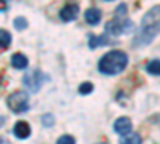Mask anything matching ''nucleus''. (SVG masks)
Wrapping results in <instances>:
<instances>
[{"label": "nucleus", "mask_w": 160, "mask_h": 144, "mask_svg": "<svg viewBox=\"0 0 160 144\" xmlns=\"http://www.w3.org/2000/svg\"><path fill=\"white\" fill-rule=\"evenodd\" d=\"M108 2H111V0H108Z\"/></svg>", "instance_id": "nucleus-24"}, {"label": "nucleus", "mask_w": 160, "mask_h": 144, "mask_svg": "<svg viewBox=\"0 0 160 144\" xmlns=\"http://www.w3.org/2000/svg\"><path fill=\"white\" fill-rule=\"evenodd\" d=\"M13 133H15V136L18 139H28L31 136V127L28 122L24 120H19L15 123V127H13Z\"/></svg>", "instance_id": "nucleus-8"}, {"label": "nucleus", "mask_w": 160, "mask_h": 144, "mask_svg": "<svg viewBox=\"0 0 160 144\" xmlns=\"http://www.w3.org/2000/svg\"><path fill=\"white\" fill-rule=\"evenodd\" d=\"M45 80H47V75H43V72L38 71V69L26 72L24 77H22V83L26 85V88H28L31 93H37V91L42 88V83Z\"/></svg>", "instance_id": "nucleus-4"}, {"label": "nucleus", "mask_w": 160, "mask_h": 144, "mask_svg": "<svg viewBox=\"0 0 160 144\" xmlns=\"http://www.w3.org/2000/svg\"><path fill=\"white\" fill-rule=\"evenodd\" d=\"M98 144H106V142H98Z\"/></svg>", "instance_id": "nucleus-23"}, {"label": "nucleus", "mask_w": 160, "mask_h": 144, "mask_svg": "<svg viewBox=\"0 0 160 144\" xmlns=\"http://www.w3.org/2000/svg\"><path fill=\"white\" fill-rule=\"evenodd\" d=\"M56 144H75V139H74V136H71V135H64V136H61V138L58 139Z\"/></svg>", "instance_id": "nucleus-18"}, {"label": "nucleus", "mask_w": 160, "mask_h": 144, "mask_svg": "<svg viewBox=\"0 0 160 144\" xmlns=\"http://www.w3.org/2000/svg\"><path fill=\"white\" fill-rule=\"evenodd\" d=\"M0 144H10V142H8L5 138H2V136H0Z\"/></svg>", "instance_id": "nucleus-22"}, {"label": "nucleus", "mask_w": 160, "mask_h": 144, "mask_svg": "<svg viewBox=\"0 0 160 144\" xmlns=\"http://www.w3.org/2000/svg\"><path fill=\"white\" fill-rule=\"evenodd\" d=\"M120 144H142V139L138 133H128L120 138Z\"/></svg>", "instance_id": "nucleus-12"}, {"label": "nucleus", "mask_w": 160, "mask_h": 144, "mask_svg": "<svg viewBox=\"0 0 160 144\" xmlns=\"http://www.w3.org/2000/svg\"><path fill=\"white\" fill-rule=\"evenodd\" d=\"M13 24H15V27L18 31H24L26 27H28V21H26V18H22V16H18L15 21H13Z\"/></svg>", "instance_id": "nucleus-17"}, {"label": "nucleus", "mask_w": 160, "mask_h": 144, "mask_svg": "<svg viewBox=\"0 0 160 144\" xmlns=\"http://www.w3.org/2000/svg\"><path fill=\"white\" fill-rule=\"evenodd\" d=\"M11 66L15 67V69H26L29 66V61H28V58H26L22 53H15L11 56Z\"/></svg>", "instance_id": "nucleus-11"}, {"label": "nucleus", "mask_w": 160, "mask_h": 144, "mask_svg": "<svg viewBox=\"0 0 160 144\" xmlns=\"http://www.w3.org/2000/svg\"><path fill=\"white\" fill-rule=\"evenodd\" d=\"M109 43V38H108V34L104 35H95V34H90L88 37V47L91 50H95L98 47H102V45H108Z\"/></svg>", "instance_id": "nucleus-9"}, {"label": "nucleus", "mask_w": 160, "mask_h": 144, "mask_svg": "<svg viewBox=\"0 0 160 144\" xmlns=\"http://www.w3.org/2000/svg\"><path fill=\"white\" fill-rule=\"evenodd\" d=\"M158 31H160V5H155L142 16L139 34L135 37L133 45L136 48L149 45L154 40V37L158 34Z\"/></svg>", "instance_id": "nucleus-1"}, {"label": "nucleus", "mask_w": 160, "mask_h": 144, "mask_svg": "<svg viewBox=\"0 0 160 144\" xmlns=\"http://www.w3.org/2000/svg\"><path fill=\"white\" fill-rule=\"evenodd\" d=\"M11 43V34L5 29H0V50H7Z\"/></svg>", "instance_id": "nucleus-13"}, {"label": "nucleus", "mask_w": 160, "mask_h": 144, "mask_svg": "<svg viewBox=\"0 0 160 144\" xmlns=\"http://www.w3.org/2000/svg\"><path fill=\"white\" fill-rule=\"evenodd\" d=\"M5 120H7L5 117H0V128H2V127L5 125Z\"/></svg>", "instance_id": "nucleus-21"}, {"label": "nucleus", "mask_w": 160, "mask_h": 144, "mask_svg": "<svg viewBox=\"0 0 160 144\" xmlns=\"http://www.w3.org/2000/svg\"><path fill=\"white\" fill-rule=\"evenodd\" d=\"M93 91V83L91 82H83L82 85L78 87V93L80 95H90Z\"/></svg>", "instance_id": "nucleus-16"}, {"label": "nucleus", "mask_w": 160, "mask_h": 144, "mask_svg": "<svg viewBox=\"0 0 160 144\" xmlns=\"http://www.w3.org/2000/svg\"><path fill=\"white\" fill-rule=\"evenodd\" d=\"M53 122H55V117H53L51 114H45V115L42 117V123H43V127H51Z\"/></svg>", "instance_id": "nucleus-19"}, {"label": "nucleus", "mask_w": 160, "mask_h": 144, "mask_svg": "<svg viewBox=\"0 0 160 144\" xmlns=\"http://www.w3.org/2000/svg\"><path fill=\"white\" fill-rule=\"evenodd\" d=\"M7 10V0H0V11Z\"/></svg>", "instance_id": "nucleus-20"}, {"label": "nucleus", "mask_w": 160, "mask_h": 144, "mask_svg": "<svg viewBox=\"0 0 160 144\" xmlns=\"http://www.w3.org/2000/svg\"><path fill=\"white\" fill-rule=\"evenodd\" d=\"M146 71L152 75H160V59H152L146 64Z\"/></svg>", "instance_id": "nucleus-14"}, {"label": "nucleus", "mask_w": 160, "mask_h": 144, "mask_svg": "<svg viewBox=\"0 0 160 144\" xmlns=\"http://www.w3.org/2000/svg\"><path fill=\"white\" fill-rule=\"evenodd\" d=\"M7 104L15 114H22L26 111H29V96L22 90L13 91V93L7 98Z\"/></svg>", "instance_id": "nucleus-3"}, {"label": "nucleus", "mask_w": 160, "mask_h": 144, "mask_svg": "<svg viewBox=\"0 0 160 144\" xmlns=\"http://www.w3.org/2000/svg\"><path fill=\"white\" fill-rule=\"evenodd\" d=\"M127 66H128V56L125 51L120 50H112L109 53H106L98 62L99 72L106 75H117L123 72Z\"/></svg>", "instance_id": "nucleus-2"}, {"label": "nucleus", "mask_w": 160, "mask_h": 144, "mask_svg": "<svg viewBox=\"0 0 160 144\" xmlns=\"http://www.w3.org/2000/svg\"><path fill=\"white\" fill-rule=\"evenodd\" d=\"M85 21L90 26H96L101 21V10L99 8H88L85 11Z\"/></svg>", "instance_id": "nucleus-10"}, {"label": "nucleus", "mask_w": 160, "mask_h": 144, "mask_svg": "<svg viewBox=\"0 0 160 144\" xmlns=\"http://www.w3.org/2000/svg\"><path fill=\"white\" fill-rule=\"evenodd\" d=\"M125 18H127V5L125 3H120L118 8L115 10L114 19H125Z\"/></svg>", "instance_id": "nucleus-15"}, {"label": "nucleus", "mask_w": 160, "mask_h": 144, "mask_svg": "<svg viewBox=\"0 0 160 144\" xmlns=\"http://www.w3.org/2000/svg\"><path fill=\"white\" fill-rule=\"evenodd\" d=\"M133 29V22L125 18V19H112L106 24V34L108 35H114V37H118L122 34H127Z\"/></svg>", "instance_id": "nucleus-5"}, {"label": "nucleus", "mask_w": 160, "mask_h": 144, "mask_svg": "<svg viewBox=\"0 0 160 144\" xmlns=\"http://www.w3.org/2000/svg\"><path fill=\"white\" fill-rule=\"evenodd\" d=\"M77 15H78V5L77 3H68L59 10V19L62 22L74 21L77 18Z\"/></svg>", "instance_id": "nucleus-6"}, {"label": "nucleus", "mask_w": 160, "mask_h": 144, "mask_svg": "<svg viewBox=\"0 0 160 144\" xmlns=\"http://www.w3.org/2000/svg\"><path fill=\"white\" fill-rule=\"evenodd\" d=\"M131 128H133V125H131V120L128 119V117H118V119L114 122V132L122 135V136L131 133Z\"/></svg>", "instance_id": "nucleus-7"}]
</instances>
